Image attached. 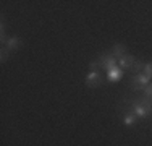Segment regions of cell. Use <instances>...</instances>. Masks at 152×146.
<instances>
[{"mask_svg":"<svg viewBox=\"0 0 152 146\" xmlns=\"http://www.w3.org/2000/svg\"><path fill=\"white\" fill-rule=\"evenodd\" d=\"M97 62H99L100 68H104V70H107V72L117 67V58L112 55L110 52H102L99 55V58H97Z\"/></svg>","mask_w":152,"mask_h":146,"instance_id":"cell-1","label":"cell"},{"mask_svg":"<svg viewBox=\"0 0 152 146\" xmlns=\"http://www.w3.org/2000/svg\"><path fill=\"white\" fill-rule=\"evenodd\" d=\"M151 83V78L149 76H146L144 73H139V75H134L131 80V88L134 91H142L144 88Z\"/></svg>","mask_w":152,"mask_h":146,"instance_id":"cell-2","label":"cell"},{"mask_svg":"<svg viewBox=\"0 0 152 146\" xmlns=\"http://www.w3.org/2000/svg\"><path fill=\"white\" fill-rule=\"evenodd\" d=\"M131 114L136 115L137 119H147L151 115V111H147L139 101H133L131 102Z\"/></svg>","mask_w":152,"mask_h":146,"instance_id":"cell-3","label":"cell"},{"mask_svg":"<svg viewBox=\"0 0 152 146\" xmlns=\"http://www.w3.org/2000/svg\"><path fill=\"white\" fill-rule=\"evenodd\" d=\"M86 86L88 88H97L102 85V75H100V72H89L88 75H86V80H84Z\"/></svg>","mask_w":152,"mask_h":146,"instance_id":"cell-4","label":"cell"},{"mask_svg":"<svg viewBox=\"0 0 152 146\" xmlns=\"http://www.w3.org/2000/svg\"><path fill=\"white\" fill-rule=\"evenodd\" d=\"M3 46L7 47V49L12 52V50H16V49H20L21 46H23V41H21L18 36H10L8 39H7V42L3 44Z\"/></svg>","mask_w":152,"mask_h":146,"instance_id":"cell-5","label":"cell"},{"mask_svg":"<svg viewBox=\"0 0 152 146\" xmlns=\"http://www.w3.org/2000/svg\"><path fill=\"white\" fill-rule=\"evenodd\" d=\"M121 76H123V70L120 67H115V68H112V70L107 72V78H108V81H112V83H118L121 80Z\"/></svg>","mask_w":152,"mask_h":146,"instance_id":"cell-6","label":"cell"},{"mask_svg":"<svg viewBox=\"0 0 152 146\" xmlns=\"http://www.w3.org/2000/svg\"><path fill=\"white\" fill-rule=\"evenodd\" d=\"M134 57L129 55V54H126V55H123L120 60H118V65H120V68H126V70H131L133 65H134Z\"/></svg>","mask_w":152,"mask_h":146,"instance_id":"cell-7","label":"cell"},{"mask_svg":"<svg viewBox=\"0 0 152 146\" xmlns=\"http://www.w3.org/2000/svg\"><path fill=\"white\" fill-rule=\"evenodd\" d=\"M110 54L115 58H118V60H120L123 55H126V46H123V44H115V46L112 47Z\"/></svg>","mask_w":152,"mask_h":146,"instance_id":"cell-8","label":"cell"},{"mask_svg":"<svg viewBox=\"0 0 152 146\" xmlns=\"http://www.w3.org/2000/svg\"><path fill=\"white\" fill-rule=\"evenodd\" d=\"M121 122H123V125H125V127H134L136 122H137V117L133 115V114H126V115H123Z\"/></svg>","mask_w":152,"mask_h":146,"instance_id":"cell-9","label":"cell"},{"mask_svg":"<svg viewBox=\"0 0 152 146\" xmlns=\"http://www.w3.org/2000/svg\"><path fill=\"white\" fill-rule=\"evenodd\" d=\"M144 65H146L144 62H141V60L137 62V60H136V62H134V65H133V68H131V72H133V73H136V75H139V73L144 70Z\"/></svg>","mask_w":152,"mask_h":146,"instance_id":"cell-10","label":"cell"},{"mask_svg":"<svg viewBox=\"0 0 152 146\" xmlns=\"http://www.w3.org/2000/svg\"><path fill=\"white\" fill-rule=\"evenodd\" d=\"M142 73L146 76H149V78L152 80V62H147L146 65H144V70H142Z\"/></svg>","mask_w":152,"mask_h":146,"instance_id":"cell-11","label":"cell"},{"mask_svg":"<svg viewBox=\"0 0 152 146\" xmlns=\"http://www.w3.org/2000/svg\"><path fill=\"white\" fill-rule=\"evenodd\" d=\"M139 102L147 109V111H151V112H152V101H151V99H147V97H141Z\"/></svg>","mask_w":152,"mask_h":146,"instance_id":"cell-12","label":"cell"},{"mask_svg":"<svg viewBox=\"0 0 152 146\" xmlns=\"http://www.w3.org/2000/svg\"><path fill=\"white\" fill-rule=\"evenodd\" d=\"M0 55H2V57H0V60H2V62H7V60H8V57H10V50L7 49L5 46H3V47H2V52H0Z\"/></svg>","mask_w":152,"mask_h":146,"instance_id":"cell-13","label":"cell"},{"mask_svg":"<svg viewBox=\"0 0 152 146\" xmlns=\"http://www.w3.org/2000/svg\"><path fill=\"white\" fill-rule=\"evenodd\" d=\"M144 94H146V97H147V99H151L152 101V81L149 83V85H147L146 88H144Z\"/></svg>","mask_w":152,"mask_h":146,"instance_id":"cell-14","label":"cell"},{"mask_svg":"<svg viewBox=\"0 0 152 146\" xmlns=\"http://www.w3.org/2000/svg\"><path fill=\"white\" fill-rule=\"evenodd\" d=\"M99 68H100V65H99V62H97V60L89 62V70H91V72H99Z\"/></svg>","mask_w":152,"mask_h":146,"instance_id":"cell-15","label":"cell"}]
</instances>
